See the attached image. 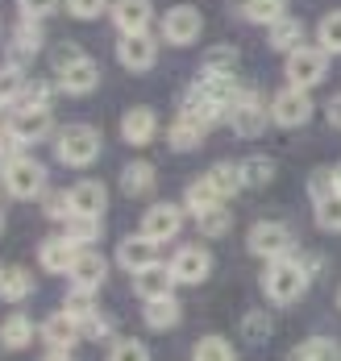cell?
Here are the masks:
<instances>
[{
	"label": "cell",
	"mask_w": 341,
	"mask_h": 361,
	"mask_svg": "<svg viewBox=\"0 0 341 361\" xmlns=\"http://www.w3.org/2000/svg\"><path fill=\"white\" fill-rule=\"evenodd\" d=\"M312 212H316V228H325V233H341V195L321 200Z\"/></svg>",
	"instance_id": "f35d334b"
},
{
	"label": "cell",
	"mask_w": 341,
	"mask_h": 361,
	"mask_svg": "<svg viewBox=\"0 0 341 361\" xmlns=\"http://www.w3.org/2000/svg\"><path fill=\"white\" fill-rule=\"evenodd\" d=\"M116 59L125 71H150L158 63V42L150 34H121L116 37Z\"/></svg>",
	"instance_id": "30bf717a"
},
{
	"label": "cell",
	"mask_w": 341,
	"mask_h": 361,
	"mask_svg": "<svg viewBox=\"0 0 341 361\" xmlns=\"http://www.w3.org/2000/svg\"><path fill=\"white\" fill-rule=\"evenodd\" d=\"M300 266L308 270V279H312V274H321V270H325V257H316V253H308V257H304Z\"/></svg>",
	"instance_id": "f907efd6"
},
{
	"label": "cell",
	"mask_w": 341,
	"mask_h": 361,
	"mask_svg": "<svg viewBox=\"0 0 341 361\" xmlns=\"http://www.w3.org/2000/svg\"><path fill=\"white\" fill-rule=\"evenodd\" d=\"M237 8H241V17L254 21V25H279V21L287 17V0H241Z\"/></svg>",
	"instance_id": "484cf974"
},
{
	"label": "cell",
	"mask_w": 341,
	"mask_h": 361,
	"mask_svg": "<svg viewBox=\"0 0 341 361\" xmlns=\"http://www.w3.org/2000/svg\"><path fill=\"white\" fill-rule=\"evenodd\" d=\"M217 204H225V200L217 195V187H213L208 179L188 183V191H184V208H188L191 216H200V212H208V208H217Z\"/></svg>",
	"instance_id": "f546056e"
},
{
	"label": "cell",
	"mask_w": 341,
	"mask_h": 361,
	"mask_svg": "<svg viewBox=\"0 0 341 361\" xmlns=\"http://www.w3.org/2000/svg\"><path fill=\"white\" fill-rule=\"evenodd\" d=\"M292 361H341V345L333 336H308L304 345H296Z\"/></svg>",
	"instance_id": "f1b7e54d"
},
{
	"label": "cell",
	"mask_w": 341,
	"mask_h": 361,
	"mask_svg": "<svg viewBox=\"0 0 341 361\" xmlns=\"http://www.w3.org/2000/svg\"><path fill=\"white\" fill-rule=\"evenodd\" d=\"M337 307H341V290H337Z\"/></svg>",
	"instance_id": "9f6ffc18"
},
{
	"label": "cell",
	"mask_w": 341,
	"mask_h": 361,
	"mask_svg": "<svg viewBox=\"0 0 341 361\" xmlns=\"http://www.w3.org/2000/svg\"><path fill=\"white\" fill-rule=\"evenodd\" d=\"M204 179L217 187V195H221V200H229V195H237V191H241V166H237V162H217Z\"/></svg>",
	"instance_id": "836d02e7"
},
{
	"label": "cell",
	"mask_w": 341,
	"mask_h": 361,
	"mask_svg": "<svg viewBox=\"0 0 341 361\" xmlns=\"http://www.w3.org/2000/svg\"><path fill=\"white\" fill-rule=\"evenodd\" d=\"M38 50H42V21L21 17L17 30H13V42H8V67H25Z\"/></svg>",
	"instance_id": "2e32d148"
},
{
	"label": "cell",
	"mask_w": 341,
	"mask_h": 361,
	"mask_svg": "<svg viewBox=\"0 0 341 361\" xmlns=\"http://www.w3.org/2000/svg\"><path fill=\"white\" fill-rule=\"evenodd\" d=\"M0 179H4V191L13 200H38L42 191H46V166L21 154V158H13V162L0 166Z\"/></svg>",
	"instance_id": "3957f363"
},
{
	"label": "cell",
	"mask_w": 341,
	"mask_h": 361,
	"mask_svg": "<svg viewBox=\"0 0 341 361\" xmlns=\"http://www.w3.org/2000/svg\"><path fill=\"white\" fill-rule=\"evenodd\" d=\"M304 46V21L300 17H283L279 25H270V50L279 54H296Z\"/></svg>",
	"instance_id": "4316f807"
},
{
	"label": "cell",
	"mask_w": 341,
	"mask_h": 361,
	"mask_svg": "<svg viewBox=\"0 0 341 361\" xmlns=\"http://www.w3.org/2000/svg\"><path fill=\"white\" fill-rule=\"evenodd\" d=\"M237 166H241V187H266V183L275 179V158H266V154L241 158Z\"/></svg>",
	"instance_id": "e575fe53"
},
{
	"label": "cell",
	"mask_w": 341,
	"mask_h": 361,
	"mask_svg": "<svg viewBox=\"0 0 341 361\" xmlns=\"http://www.w3.org/2000/svg\"><path fill=\"white\" fill-rule=\"evenodd\" d=\"M204 133H208V125H204V121H196L191 112L179 109V116H175V121H171V129H167V142H171V149L188 154V149H196V145L204 142Z\"/></svg>",
	"instance_id": "7402d4cb"
},
{
	"label": "cell",
	"mask_w": 341,
	"mask_h": 361,
	"mask_svg": "<svg viewBox=\"0 0 341 361\" xmlns=\"http://www.w3.org/2000/svg\"><path fill=\"white\" fill-rule=\"evenodd\" d=\"M325 116H329V125H333V129H341V96L329 100V112H325Z\"/></svg>",
	"instance_id": "816d5d0a"
},
{
	"label": "cell",
	"mask_w": 341,
	"mask_h": 361,
	"mask_svg": "<svg viewBox=\"0 0 341 361\" xmlns=\"http://www.w3.org/2000/svg\"><path fill=\"white\" fill-rule=\"evenodd\" d=\"M71 191V220H100L104 216V208H109V187L96 179H83L76 187H67Z\"/></svg>",
	"instance_id": "7c38bea8"
},
{
	"label": "cell",
	"mask_w": 341,
	"mask_h": 361,
	"mask_svg": "<svg viewBox=\"0 0 341 361\" xmlns=\"http://www.w3.org/2000/svg\"><path fill=\"white\" fill-rule=\"evenodd\" d=\"M191 361H237V357H233V345L225 336H200L196 349H191Z\"/></svg>",
	"instance_id": "d590c367"
},
{
	"label": "cell",
	"mask_w": 341,
	"mask_h": 361,
	"mask_svg": "<svg viewBox=\"0 0 341 361\" xmlns=\"http://www.w3.org/2000/svg\"><path fill=\"white\" fill-rule=\"evenodd\" d=\"M179 228H184V208L179 204H150L142 212V237H150L154 245L179 237Z\"/></svg>",
	"instance_id": "ba28073f"
},
{
	"label": "cell",
	"mask_w": 341,
	"mask_h": 361,
	"mask_svg": "<svg viewBox=\"0 0 341 361\" xmlns=\"http://www.w3.org/2000/svg\"><path fill=\"white\" fill-rule=\"evenodd\" d=\"M142 320H146V328H154V332H171V328L184 320V307H179L175 295H167V299H150V303L142 307Z\"/></svg>",
	"instance_id": "d4e9b609"
},
{
	"label": "cell",
	"mask_w": 341,
	"mask_h": 361,
	"mask_svg": "<svg viewBox=\"0 0 341 361\" xmlns=\"http://www.w3.org/2000/svg\"><path fill=\"white\" fill-rule=\"evenodd\" d=\"M283 75H287V87H316L325 75H329V54L321 50V46H300L296 54H287V63H283Z\"/></svg>",
	"instance_id": "277c9868"
},
{
	"label": "cell",
	"mask_w": 341,
	"mask_h": 361,
	"mask_svg": "<svg viewBox=\"0 0 341 361\" xmlns=\"http://www.w3.org/2000/svg\"><path fill=\"white\" fill-rule=\"evenodd\" d=\"M316 37H321V50H325V54H341V8H333V13L321 17Z\"/></svg>",
	"instance_id": "74e56055"
},
{
	"label": "cell",
	"mask_w": 341,
	"mask_h": 361,
	"mask_svg": "<svg viewBox=\"0 0 341 361\" xmlns=\"http://www.w3.org/2000/svg\"><path fill=\"white\" fill-rule=\"evenodd\" d=\"M204 30V17H200V8H191V4H175V8H167L162 13V37L171 42V46H191L196 37Z\"/></svg>",
	"instance_id": "52a82bcc"
},
{
	"label": "cell",
	"mask_w": 341,
	"mask_h": 361,
	"mask_svg": "<svg viewBox=\"0 0 341 361\" xmlns=\"http://www.w3.org/2000/svg\"><path fill=\"white\" fill-rule=\"evenodd\" d=\"M154 187H158V171H154V162H142V158L125 162V171H121V195H129V200H146V195H154Z\"/></svg>",
	"instance_id": "ffe728a7"
},
{
	"label": "cell",
	"mask_w": 341,
	"mask_h": 361,
	"mask_svg": "<svg viewBox=\"0 0 341 361\" xmlns=\"http://www.w3.org/2000/svg\"><path fill=\"white\" fill-rule=\"evenodd\" d=\"M96 83H100V67L88 54H79L76 63L59 67V92L63 96H88V92H96Z\"/></svg>",
	"instance_id": "4fadbf2b"
},
{
	"label": "cell",
	"mask_w": 341,
	"mask_h": 361,
	"mask_svg": "<svg viewBox=\"0 0 341 361\" xmlns=\"http://www.w3.org/2000/svg\"><path fill=\"white\" fill-rule=\"evenodd\" d=\"M63 312L71 316V320H88V316H96V299H92V290H71L67 295V303H63Z\"/></svg>",
	"instance_id": "60d3db41"
},
{
	"label": "cell",
	"mask_w": 341,
	"mask_h": 361,
	"mask_svg": "<svg viewBox=\"0 0 341 361\" xmlns=\"http://www.w3.org/2000/svg\"><path fill=\"white\" fill-rule=\"evenodd\" d=\"M270 121L283 125V129H300V125H308V121H312V96L300 92V87L275 92V100H270Z\"/></svg>",
	"instance_id": "8992f818"
},
{
	"label": "cell",
	"mask_w": 341,
	"mask_h": 361,
	"mask_svg": "<svg viewBox=\"0 0 341 361\" xmlns=\"http://www.w3.org/2000/svg\"><path fill=\"white\" fill-rule=\"evenodd\" d=\"M30 290H34L30 270H21V266H4V270H0V299H4V303H21Z\"/></svg>",
	"instance_id": "83f0119b"
},
{
	"label": "cell",
	"mask_w": 341,
	"mask_h": 361,
	"mask_svg": "<svg viewBox=\"0 0 341 361\" xmlns=\"http://www.w3.org/2000/svg\"><path fill=\"white\" fill-rule=\"evenodd\" d=\"M109 361H150V349L133 336H121L113 349H109Z\"/></svg>",
	"instance_id": "7bdbcfd3"
},
{
	"label": "cell",
	"mask_w": 341,
	"mask_h": 361,
	"mask_svg": "<svg viewBox=\"0 0 341 361\" xmlns=\"http://www.w3.org/2000/svg\"><path fill=\"white\" fill-rule=\"evenodd\" d=\"M17 8H21V17L42 21V17H50V13L59 8V0H17Z\"/></svg>",
	"instance_id": "681fc988"
},
{
	"label": "cell",
	"mask_w": 341,
	"mask_h": 361,
	"mask_svg": "<svg viewBox=\"0 0 341 361\" xmlns=\"http://www.w3.org/2000/svg\"><path fill=\"white\" fill-rule=\"evenodd\" d=\"M154 133H158V112L146 109V104H138V109H129L125 116H121V142L150 145Z\"/></svg>",
	"instance_id": "e0dca14e"
},
{
	"label": "cell",
	"mask_w": 341,
	"mask_h": 361,
	"mask_svg": "<svg viewBox=\"0 0 341 361\" xmlns=\"http://www.w3.org/2000/svg\"><path fill=\"white\" fill-rule=\"evenodd\" d=\"M17 109H50V83H46V79H30Z\"/></svg>",
	"instance_id": "ee69618b"
},
{
	"label": "cell",
	"mask_w": 341,
	"mask_h": 361,
	"mask_svg": "<svg viewBox=\"0 0 341 361\" xmlns=\"http://www.w3.org/2000/svg\"><path fill=\"white\" fill-rule=\"evenodd\" d=\"M333 179H337V195H341V162L333 166Z\"/></svg>",
	"instance_id": "db71d44e"
},
{
	"label": "cell",
	"mask_w": 341,
	"mask_h": 361,
	"mask_svg": "<svg viewBox=\"0 0 341 361\" xmlns=\"http://www.w3.org/2000/svg\"><path fill=\"white\" fill-rule=\"evenodd\" d=\"M34 332H38V328H34L30 316H8V320L0 324V345H4V349H25V345L34 341Z\"/></svg>",
	"instance_id": "1f68e13d"
},
{
	"label": "cell",
	"mask_w": 341,
	"mask_h": 361,
	"mask_svg": "<svg viewBox=\"0 0 341 361\" xmlns=\"http://www.w3.org/2000/svg\"><path fill=\"white\" fill-rule=\"evenodd\" d=\"M246 245H250V253H258L266 262H279V257H287V253L296 250V233H292L283 220H258V224L250 228Z\"/></svg>",
	"instance_id": "5b68a950"
},
{
	"label": "cell",
	"mask_w": 341,
	"mask_h": 361,
	"mask_svg": "<svg viewBox=\"0 0 341 361\" xmlns=\"http://www.w3.org/2000/svg\"><path fill=\"white\" fill-rule=\"evenodd\" d=\"M25 67H0V109H17L21 104V92H25Z\"/></svg>",
	"instance_id": "4dcf8cb0"
},
{
	"label": "cell",
	"mask_w": 341,
	"mask_h": 361,
	"mask_svg": "<svg viewBox=\"0 0 341 361\" xmlns=\"http://www.w3.org/2000/svg\"><path fill=\"white\" fill-rule=\"evenodd\" d=\"M42 208H46V216H50V220H54V216H59V220H71V191H50Z\"/></svg>",
	"instance_id": "7dc6e473"
},
{
	"label": "cell",
	"mask_w": 341,
	"mask_h": 361,
	"mask_svg": "<svg viewBox=\"0 0 341 361\" xmlns=\"http://www.w3.org/2000/svg\"><path fill=\"white\" fill-rule=\"evenodd\" d=\"M171 287H175V274H171V266H167V262H158V266H150V270L133 274V290H138L146 303H150V299H167Z\"/></svg>",
	"instance_id": "cb8c5ba5"
},
{
	"label": "cell",
	"mask_w": 341,
	"mask_h": 361,
	"mask_svg": "<svg viewBox=\"0 0 341 361\" xmlns=\"http://www.w3.org/2000/svg\"><path fill=\"white\" fill-rule=\"evenodd\" d=\"M0 233H4V212H0Z\"/></svg>",
	"instance_id": "11a10c76"
},
{
	"label": "cell",
	"mask_w": 341,
	"mask_h": 361,
	"mask_svg": "<svg viewBox=\"0 0 341 361\" xmlns=\"http://www.w3.org/2000/svg\"><path fill=\"white\" fill-rule=\"evenodd\" d=\"M116 262L125 266V270H133V274H142V270H150L158 266V245H154L150 237H125L121 245H116Z\"/></svg>",
	"instance_id": "d6986e66"
},
{
	"label": "cell",
	"mask_w": 341,
	"mask_h": 361,
	"mask_svg": "<svg viewBox=\"0 0 341 361\" xmlns=\"http://www.w3.org/2000/svg\"><path fill=\"white\" fill-rule=\"evenodd\" d=\"M83 336H92V341H104V336H113V320L104 316V312H96V316H88L83 320Z\"/></svg>",
	"instance_id": "c3c4849f"
},
{
	"label": "cell",
	"mask_w": 341,
	"mask_h": 361,
	"mask_svg": "<svg viewBox=\"0 0 341 361\" xmlns=\"http://www.w3.org/2000/svg\"><path fill=\"white\" fill-rule=\"evenodd\" d=\"M38 332H42V341L50 345V353H67L79 336H83L79 320H71L67 312H54V316H46V324H42Z\"/></svg>",
	"instance_id": "ac0fdd59"
},
{
	"label": "cell",
	"mask_w": 341,
	"mask_h": 361,
	"mask_svg": "<svg viewBox=\"0 0 341 361\" xmlns=\"http://www.w3.org/2000/svg\"><path fill=\"white\" fill-rule=\"evenodd\" d=\"M196 228H200L204 237H225L229 228H233V216H229L225 204H217V208H208V212L196 216Z\"/></svg>",
	"instance_id": "8d00e7d4"
},
{
	"label": "cell",
	"mask_w": 341,
	"mask_h": 361,
	"mask_svg": "<svg viewBox=\"0 0 341 361\" xmlns=\"http://www.w3.org/2000/svg\"><path fill=\"white\" fill-rule=\"evenodd\" d=\"M308 195H312V204L337 195V179H333V171H312V175H308Z\"/></svg>",
	"instance_id": "f6af8a7d"
},
{
	"label": "cell",
	"mask_w": 341,
	"mask_h": 361,
	"mask_svg": "<svg viewBox=\"0 0 341 361\" xmlns=\"http://www.w3.org/2000/svg\"><path fill=\"white\" fill-rule=\"evenodd\" d=\"M50 129H54V116H50V109H13L8 133H13V137H17L21 145L42 142Z\"/></svg>",
	"instance_id": "5bb4252c"
},
{
	"label": "cell",
	"mask_w": 341,
	"mask_h": 361,
	"mask_svg": "<svg viewBox=\"0 0 341 361\" xmlns=\"http://www.w3.org/2000/svg\"><path fill=\"white\" fill-rule=\"evenodd\" d=\"M0 270H4V266H0Z\"/></svg>",
	"instance_id": "6f0895ef"
},
{
	"label": "cell",
	"mask_w": 341,
	"mask_h": 361,
	"mask_svg": "<svg viewBox=\"0 0 341 361\" xmlns=\"http://www.w3.org/2000/svg\"><path fill=\"white\" fill-rule=\"evenodd\" d=\"M150 17H154L150 0H113V21L121 34H146Z\"/></svg>",
	"instance_id": "44dd1931"
},
{
	"label": "cell",
	"mask_w": 341,
	"mask_h": 361,
	"mask_svg": "<svg viewBox=\"0 0 341 361\" xmlns=\"http://www.w3.org/2000/svg\"><path fill=\"white\" fill-rule=\"evenodd\" d=\"M100 129H92V125H67L63 133H59V142H54V154H59V162L63 166H92L96 158H100Z\"/></svg>",
	"instance_id": "7a4b0ae2"
},
{
	"label": "cell",
	"mask_w": 341,
	"mask_h": 361,
	"mask_svg": "<svg viewBox=\"0 0 341 361\" xmlns=\"http://www.w3.org/2000/svg\"><path fill=\"white\" fill-rule=\"evenodd\" d=\"M167 266H171L175 283H188V287H196V283H204V279L213 274V253L204 250V245H184V250L167 262Z\"/></svg>",
	"instance_id": "8fae6325"
},
{
	"label": "cell",
	"mask_w": 341,
	"mask_h": 361,
	"mask_svg": "<svg viewBox=\"0 0 341 361\" xmlns=\"http://www.w3.org/2000/svg\"><path fill=\"white\" fill-rule=\"evenodd\" d=\"M263 290L270 295V303L287 307V303H296L304 290H308V270H304L300 262H292V257H279V262L266 266Z\"/></svg>",
	"instance_id": "6da1fadb"
},
{
	"label": "cell",
	"mask_w": 341,
	"mask_h": 361,
	"mask_svg": "<svg viewBox=\"0 0 341 361\" xmlns=\"http://www.w3.org/2000/svg\"><path fill=\"white\" fill-rule=\"evenodd\" d=\"M266 116H270V112L263 109L258 92L250 87V92H246V96H241V100H237V104L229 109L225 121H229V129H233L237 137H258V133L266 129Z\"/></svg>",
	"instance_id": "9c48e42d"
},
{
	"label": "cell",
	"mask_w": 341,
	"mask_h": 361,
	"mask_svg": "<svg viewBox=\"0 0 341 361\" xmlns=\"http://www.w3.org/2000/svg\"><path fill=\"white\" fill-rule=\"evenodd\" d=\"M100 233H104L100 220H71V228H67V237L76 241L79 250H92V245L100 241Z\"/></svg>",
	"instance_id": "ab89813d"
},
{
	"label": "cell",
	"mask_w": 341,
	"mask_h": 361,
	"mask_svg": "<svg viewBox=\"0 0 341 361\" xmlns=\"http://www.w3.org/2000/svg\"><path fill=\"white\" fill-rule=\"evenodd\" d=\"M46 361H71V353H46Z\"/></svg>",
	"instance_id": "f5cc1de1"
},
{
	"label": "cell",
	"mask_w": 341,
	"mask_h": 361,
	"mask_svg": "<svg viewBox=\"0 0 341 361\" xmlns=\"http://www.w3.org/2000/svg\"><path fill=\"white\" fill-rule=\"evenodd\" d=\"M237 59H241V54H237L233 42H217V46L204 50V75H233Z\"/></svg>",
	"instance_id": "d6a6232c"
},
{
	"label": "cell",
	"mask_w": 341,
	"mask_h": 361,
	"mask_svg": "<svg viewBox=\"0 0 341 361\" xmlns=\"http://www.w3.org/2000/svg\"><path fill=\"white\" fill-rule=\"evenodd\" d=\"M76 257H79V245L67 233L63 237H46L38 245V262H42V270H50V274H71Z\"/></svg>",
	"instance_id": "9a60e30c"
},
{
	"label": "cell",
	"mask_w": 341,
	"mask_h": 361,
	"mask_svg": "<svg viewBox=\"0 0 341 361\" xmlns=\"http://www.w3.org/2000/svg\"><path fill=\"white\" fill-rule=\"evenodd\" d=\"M104 274H109V262H104L100 253L79 250L76 266H71V283H76V290H96L100 283H104Z\"/></svg>",
	"instance_id": "603a6c76"
},
{
	"label": "cell",
	"mask_w": 341,
	"mask_h": 361,
	"mask_svg": "<svg viewBox=\"0 0 341 361\" xmlns=\"http://www.w3.org/2000/svg\"><path fill=\"white\" fill-rule=\"evenodd\" d=\"M241 332H246L250 345H263L266 336H270V316L266 312H246L241 316Z\"/></svg>",
	"instance_id": "b9f144b4"
},
{
	"label": "cell",
	"mask_w": 341,
	"mask_h": 361,
	"mask_svg": "<svg viewBox=\"0 0 341 361\" xmlns=\"http://www.w3.org/2000/svg\"><path fill=\"white\" fill-rule=\"evenodd\" d=\"M67 4V13L79 17V21H96L104 8H113V0H63Z\"/></svg>",
	"instance_id": "bcb514c9"
}]
</instances>
